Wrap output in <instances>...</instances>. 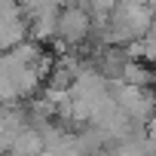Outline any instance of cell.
<instances>
[{
    "instance_id": "1",
    "label": "cell",
    "mask_w": 156,
    "mask_h": 156,
    "mask_svg": "<svg viewBox=\"0 0 156 156\" xmlns=\"http://www.w3.org/2000/svg\"><path fill=\"white\" fill-rule=\"evenodd\" d=\"M86 28H89V19H86L83 9H76V6L64 9L61 19L55 22V31H58V37H64V40H80V37L86 34Z\"/></svg>"
}]
</instances>
